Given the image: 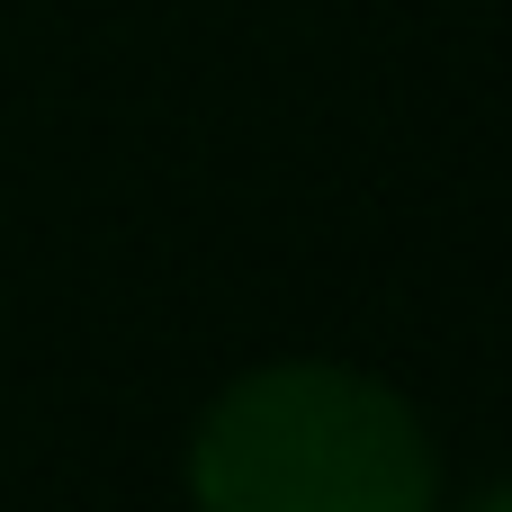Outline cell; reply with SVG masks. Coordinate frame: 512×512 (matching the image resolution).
Masks as SVG:
<instances>
[{"mask_svg": "<svg viewBox=\"0 0 512 512\" xmlns=\"http://www.w3.org/2000/svg\"><path fill=\"white\" fill-rule=\"evenodd\" d=\"M468 512H512V486H495V495H477Z\"/></svg>", "mask_w": 512, "mask_h": 512, "instance_id": "2", "label": "cell"}, {"mask_svg": "<svg viewBox=\"0 0 512 512\" xmlns=\"http://www.w3.org/2000/svg\"><path fill=\"white\" fill-rule=\"evenodd\" d=\"M198 512H441L414 405L342 360L243 369L189 441Z\"/></svg>", "mask_w": 512, "mask_h": 512, "instance_id": "1", "label": "cell"}]
</instances>
